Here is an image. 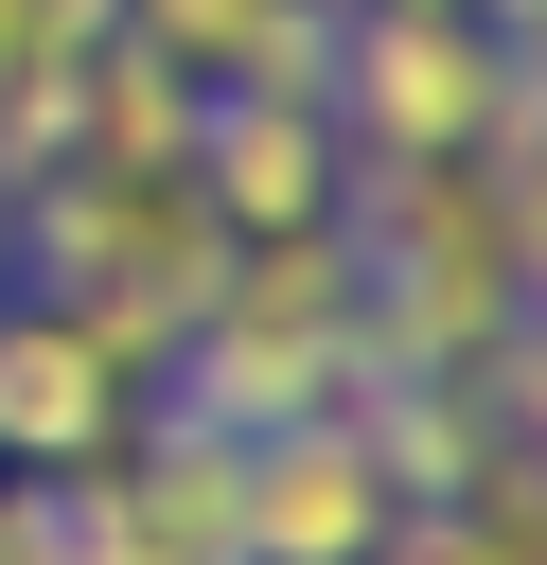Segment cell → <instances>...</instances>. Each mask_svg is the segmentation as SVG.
Wrapping results in <instances>:
<instances>
[{
  "label": "cell",
  "mask_w": 547,
  "mask_h": 565,
  "mask_svg": "<svg viewBox=\"0 0 547 565\" xmlns=\"http://www.w3.org/2000/svg\"><path fill=\"white\" fill-rule=\"evenodd\" d=\"M371 371V282H353V230H247L229 265H212V300H194V335L141 371V406H176V424H300V406H335Z\"/></svg>",
  "instance_id": "cell-1"
},
{
  "label": "cell",
  "mask_w": 547,
  "mask_h": 565,
  "mask_svg": "<svg viewBox=\"0 0 547 565\" xmlns=\"http://www.w3.org/2000/svg\"><path fill=\"white\" fill-rule=\"evenodd\" d=\"M18 282L35 300H71L124 371H159L176 335H194V300H212V265H229V230H212V194L159 159V177H106V159H53L18 212Z\"/></svg>",
  "instance_id": "cell-2"
},
{
  "label": "cell",
  "mask_w": 547,
  "mask_h": 565,
  "mask_svg": "<svg viewBox=\"0 0 547 565\" xmlns=\"http://www.w3.org/2000/svg\"><path fill=\"white\" fill-rule=\"evenodd\" d=\"M512 53H494V18L476 0H335V53H318V106H335V141L353 159H459V141H494L512 124Z\"/></svg>",
  "instance_id": "cell-3"
},
{
  "label": "cell",
  "mask_w": 547,
  "mask_h": 565,
  "mask_svg": "<svg viewBox=\"0 0 547 565\" xmlns=\"http://www.w3.org/2000/svg\"><path fill=\"white\" fill-rule=\"evenodd\" d=\"M71 547H88V565H247V441L141 406V424L71 477Z\"/></svg>",
  "instance_id": "cell-4"
},
{
  "label": "cell",
  "mask_w": 547,
  "mask_h": 565,
  "mask_svg": "<svg viewBox=\"0 0 547 565\" xmlns=\"http://www.w3.org/2000/svg\"><path fill=\"white\" fill-rule=\"evenodd\" d=\"M176 177L212 194V230L247 247V230H335L353 212V141H335V106L318 88H194V141H176Z\"/></svg>",
  "instance_id": "cell-5"
},
{
  "label": "cell",
  "mask_w": 547,
  "mask_h": 565,
  "mask_svg": "<svg viewBox=\"0 0 547 565\" xmlns=\"http://www.w3.org/2000/svg\"><path fill=\"white\" fill-rule=\"evenodd\" d=\"M141 424V371L71 318V300H0V477H88L106 441Z\"/></svg>",
  "instance_id": "cell-6"
},
{
  "label": "cell",
  "mask_w": 547,
  "mask_h": 565,
  "mask_svg": "<svg viewBox=\"0 0 547 565\" xmlns=\"http://www.w3.org/2000/svg\"><path fill=\"white\" fill-rule=\"evenodd\" d=\"M388 459L353 441V406H300V424H247V565H371L388 547Z\"/></svg>",
  "instance_id": "cell-7"
},
{
  "label": "cell",
  "mask_w": 547,
  "mask_h": 565,
  "mask_svg": "<svg viewBox=\"0 0 547 565\" xmlns=\"http://www.w3.org/2000/svg\"><path fill=\"white\" fill-rule=\"evenodd\" d=\"M176 141H194V88H176L141 35H88V53H71V159H106V177H159Z\"/></svg>",
  "instance_id": "cell-8"
},
{
  "label": "cell",
  "mask_w": 547,
  "mask_h": 565,
  "mask_svg": "<svg viewBox=\"0 0 547 565\" xmlns=\"http://www.w3.org/2000/svg\"><path fill=\"white\" fill-rule=\"evenodd\" d=\"M371 565H529V530H512V512H494V494L459 477V494H406Z\"/></svg>",
  "instance_id": "cell-9"
},
{
  "label": "cell",
  "mask_w": 547,
  "mask_h": 565,
  "mask_svg": "<svg viewBox=\"0 0 547 565\" xmlns=\"http://www.w3.org/2000/svg\"><path fill=\"white\" fill-rule=\"evenodd\" d=\"M494 212H512V282L547 300V88H512V124H494Z\"/></svg>",
  "instance_id": "cell-10"
},
{
  "label": "cell",
  "mask_w": 547,
  "mask_h": 565,
  "mask_svg": "<svg viewBox=\"0 0 547 565\" xmlns=\"http://www.w3.org/2000/svg\"><path fill=\"white\" fill-rule=\"evenodd\" d=\"M71 159V71H0V212Z\"/></svg>",
  "instance_id": "cell-11"
},
{
  "label": "cell",
  "mask_w": 547,
  "mask_h": 565,
  "mask_svg": "<svg viewBox=\"0 0 547 565\" xmlns=\"http://www.w3.org/2000/svg\"><path fill=\"white\" fill-rule=\"evenodd\" d=\"M0 565H88L71 547V477H0Z\"/></svg>",
  "instance_id": "cell-12"
},
{
  "label": "cell",
  "mask_w": 547,
  "mask_h": 565,
  "mask_svg": "<svg viewBox=\"0 0 547 565\" xmlns=\"http://www.w3.org/2000/svg\"><path fill=\"white\" fill-rule=\"evenodd\" d=\"M18 18H35V53H88V35L124 18V0H18Z\"/></svg>",
  "instance_id": "cell-13"
},
{
  "label": "cell",
  "mask_w": 547,
  "mask_h": 565,
  "mask_svg": "<svg viewBox=\"0 0 547 565\" xmlns=\"http://www.w3.org/2000/svg\"><path fill=\"white\" fill-rule=\"evenodd\" d=\"M512 71H529V88H547V53H512Z\"/></svg>",
  "instance_id": "cell-14"
}]
</instances>
